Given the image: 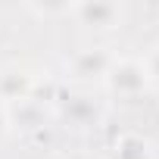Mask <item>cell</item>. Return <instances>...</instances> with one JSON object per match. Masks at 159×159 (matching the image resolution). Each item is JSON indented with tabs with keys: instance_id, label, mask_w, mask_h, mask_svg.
<instances>
[{
	"instance_id": "1",
	"label": "cell",
	"mask_w": 159,
	"mask_h": 159,
	"mask_svg": "<svg viewBox=\"0 0 159 159\" xmlns=\"http://www.w3.org/2000/svg\"><path fill=\"white\" fill-rule=\"evenodd\" d=\"M106 88L116 94V97H140L147 88H150V78H147V69H143V59H131V56H122L109 66L106 72Z\"/></svg>"
},
{
	"instance_id": "2",
	"label": "cell",
	"mask_w": 159,
	"mask_h": 159,
	"mask_svg": "<svg viewBox=\"0 0 159 159\" xmlns=\"http://www.w3.org/2000/svg\"><path fill=\"white\" fill-rule=\"evenodd\" d=\"M56 116L69 125V128H75V131H88V128H97L100 125V119H103V109H100V103L91 97V94H62L59 100H56Z\"/></svg>"
},
{
	"instance_id": "3",
	"label": "cell",
	"mask_w": 159,
	"mask_h": 159,
	"mask_svg": "<svg viewBox=\"0 0 159 159\" xmlns=\"http://www.w3.org/2000/svg\"><path fill=\"white\" fill-rule=\"evenodd\" d=\"M112 62L116 56L106 47H84L66 59V75L72 81H100V78H106Z\"/></svg>"
},
{
	"instance_id": "4",
	"label": "cell",
	"mask_w": 159,
	"mask_h": 159,
	"mask_svg": "<svg viewBox=\"0 0 159 159\" xmlns=\"http://www.w3.org/2000/svg\"><path fill=\"white\" fill-rule=\"evenodd\" d=\"M72 16L88 25V28H100V31H109L116 25H122V16L125 10L119 3H109V0H81V3L72 7Z\"/></svg>"
},
{
	"instance_id": "5",
	"label": "cell",
	"mask_w": 159,
	"mask_h": 159,
	"mask_svg": "<svg viewBox=\"0 0 159 159\" xmlns=\"http://www.w3.org/2000/svg\"><path fill=\"white\" fill-rule=\"evenodd\" d=\"M34 94V75L22 66H7L0 69V103L7 109L16 106V103H25L31 100Z\"/></svg>"
},
{
	"instance_id": "6",
	"label": "cell",
	"mask_w": 159,
	"mask_h": 159,
	"mask_svg": "<svg viewBox=\"0 0 159 159\" xmlns=\"http://www.w3.org/2000/svg\"><path fill=\"white\" fill-rule=\"evenodd\" d=\"M112 159H153V150L140 134H122L112 147Z\"/></svg>"
},
{
	"instance_id": "7",
	"label": "cell",
	"mask_w": 159,
	"mask_h": 159,
	"mask_svg": "<svg viewBox=\"0 0 159 159\" xmlns=\"http://www.w3.org/2000/svg\"><path fill=\"white\" fill-rule=\"evenodd\" d=\"M72 7L75 3H28V10L38 16H72Z\"/></svg>"
},
{
	"instance_id": "8",
	"label": "cell",
	"mask_w": 159,
	"mask_h": 159,
	"mask_svg": "<svg viewBox=\"0 0 159 159\" xmlns=\"http://www.w3.org/2000/svg\"><path fill=\"white\" fill-rule=\"evenodd\" d=\"M143 69H147V78H150V84L159 88V47H153L143 59Z\"/></svg>"
},
{
	"instance_id": "9",
	"label": "cell",
	"mask_w": 159,
	"mask_h": 159,
	"mask_svg": "<svg viewBox=\"0 0 159 159\" xmlns=\"http://www.w3.org/2000/svg\"><path fill=\"white\" fill-rule=\"evenodd\" d=\"M10 134V116H7V106L0 103V140Z\"/></svg>"
},
{
	"instance_id": "10",
	"label": "cell",
	"mask_w": 159,
	"mask_h": 159,
	"mask_svg": "<svg viewBox=\"0 0 159 159\" xmlns=\"http://www.w3.org/2000/svg\"><path fill=\"white\" fill-rule=\"evenodd\" d=\"M62 159H94V156H88V153H72V156H62Z\"/></svg>"
}]
</instances>
